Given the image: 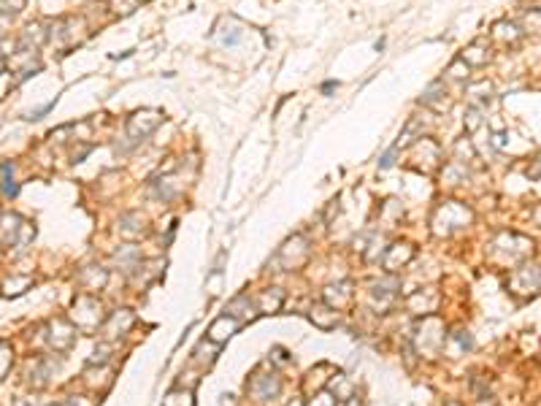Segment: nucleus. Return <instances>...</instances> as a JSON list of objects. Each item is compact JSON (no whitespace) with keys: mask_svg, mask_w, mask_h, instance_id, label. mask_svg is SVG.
<instances>
[{"mask_svg":"<svg viewBox=\"0 0 541 406\" xmlns=\"http://www.w3.org/2000/svg\"><path fill=\"white\" fill-rule=\"evenodd\" d=\"M431 222H433V233L450 236V233L466 228V225L471 222V212H469L463 203H457V201H444L436 212H433V220H431Z\"/></svg>","mask_w":541,"mask_h":406,"instance_id":"f257e3e1","label":"nucleus"},{"mask_svg":"<svg viewBox=\"0 0 541 406\" xmlns=\"http://www.w3.org/2000/svg\"><path fill=\"white\" fill-rule=\"evenodd\" d=\"M103 319V306L92 293H84V296H79L73 300V325H76V331H84V334L101 331Z\"/></svg>","mask_w":541,"mask_h":406,"instance_id":"f03ea898","label":"nucleus"},{"mask_svg":"<svg viewBox=\"0 0 541 406\" xmlns=\"http://www.w3.org/2000/svg\"><path fill=\"white\" fill-rule=\"evenodd\" d=\"M414 341H417V353L433 357L438 350H444V341H447V334H444V325L438 322L433 315L422 319L414 331Z\"/></svg>","mask_w":541,"mask_h":406,"instance_id":"7ed1b4c3","label":"nucleus"},{"mask_svg":"<svg viewBox=\"0 0 541 406\" xmlns=\"http://www.w3.org/2000/svg\"><path fill=\"white\" fill-rule=\"evenodd\" d=\"M246 390H249V395H252L255 401L265 404V401H271V398H276V395H279V390H281L279 374H276V371L257 369L255 374H252V379L246 382Z\"/></svg>","mask_w":541,"mask_h":406,"instance_id":"20e7f679","label":"nucleus"},{"mask_svg":"<svg viewBox=\"0 0 541 406\" xmlns=\"http://www.w3.org/2000/svg\"><path fill=\"white\" fill-rule=\"evenodd\" d=\"M160 125H163V111H158V108H141V111H136L127 120V136L133 141H144L146 136H152L158 130Z\"/></svg>","mask_w":541,"mask_h":406,"instance_id":"39448f33","label":"nucleus"},{"mask_svg":"<svg viewBox=\"0 0 541 406\" xmlns=\"http://www.w3.org/2000/svg\"><path fill=\"white\" fill-rule=\"evenodd\" d=\"M309 241L303 239V236H293V239H287L284 244L279 247L276 252V260L284 265V271H298L300 265L309 260Z\"/></svg>","mask_w":541,"mask_h":406,"instance_id":"423d86ee","label":"nucleus"},{"mask_svg":"<svg viewBox=\"0 0 541 406\" xmlns=\"http://www.w3.org/2000/svg\"><path fill=\"white\" fill-rule=\"evenodd\" d=\"M133 325H136V315H133L130 309H117V312H111V315L103 319L101 334H103L106 341H111V338H120V336H125L130 328H133Z\"/></svg>","mask_w":541,"mask_h":406,"instance_id":"0eeeda50","label":"nucleus"},{"mask_svg":"<svg viewBox=\"0 0 541 406\" xmlns=\"http://www.w3.org/2000/svg\"><path fill=\"white\" fill-rule=\"evenodd\" d=\"M73 341H76V325H70L63 317L49 322V344L54 347V353H68Z\"/></svg>","mask_w":541,"mask_h":406,"instance_id":"6e6552de","label":"nucleus"},{"mask_svg":"<svg viewBox=\"0 0 541 406\" xmlns=\"http://www.w3.org/2000/svg\"><path fill=\"white\" fill-rule=\"evenodd\" d=\"M117 233H120L122 239H127V241H139V239H144V236L149 233V225H146V220H144L139 212H127L120 217Z\"/></svg>","mask_w":541,"mask_h":406,"instance_id":"1a4fd4ad","label":"nucleus"},{"mask_svg":"<svg viewBox=\"0 0 541 406\" xmlns=\"http://www.w3.org/2000/svg\"><path fill=\"white\" fill-rule=\"evenodd\" d=\"M398 287H401V282H398V277H395V274H387L384 279L374 282V287H371V300H374V306L387 309V306L393 303V298H395Z\"/></svg>","mask_w":541,"mask_h":406,"instance_id":"9d476101","label":"nucleus"},{"mask_svg":"<svg viewBox=\"0 0 541 406\" xmlns=\"http://www.w3.org/2000/svg\"><path fill=\"white\" fill-rule=\"evenodd\" d=\"M225 315H230V317L236 319L238 325H244V322H252V319L257 317V306H255V298H252V296H246V293L236 296V298L227 303Z\"/></svg>","mask_w":541,"mask_h":406,"instance_id":"9b49d317","label":"nucleus"},{"mask_svg":"<svg viewBox=\"0 0 541 406\" xmlns=\"http://www.w3.org/2000/svg\"><path fill=\"white\" fill-rule=\"evenodd\" d=\"M412 258H414V247L406 244V241H398V244H390V247H387L382 263H384V268H387V274H395V271L403 268Z\"/></svg>","mask_w":541,"mask_h":406,"instance_id":"f8f14e48","label":"nucleus"},{"mask_svg":"<svg viewBox=\"0 0 541 406\" xmlns=\"http://www.w3.org/2000/svg\"><path fill=\"white\" fill-rule=\"evenodd\" d=\"M238 328H241V325H238L236 319L230 317V315H222V317H217L209 325V331H206V338L222 347V344H227V341L233 338V334H238Z\"/></svg>","mask_w":541,"mask_h":406,"instance_id":"ddd939ff","label":"nucleus"},{"mask_svg":"<svg viewBox=\"0 0 541 406\" xmlns=\"http://www.w3.org/2000/svg\"><path fill=\"white\" fill-rule=\"evenodd\" d=\"M309 319L319 331H333L338 325V309H333L331 303H325V300H317L314 306L309 309Z\"/></svg>","mask_w":541,"mask_h":406,"instance_id":"4468645a","label":"nucleus"},{"mask_svg":"<svg viewBox=\"0 0 541 406\" xmlns=\"http://www.w3.org/2000/svg\"><path fill=\"white\" fill-rule=\"evenodd\" d=\"M22 228H25V220L19 214H3L0 217V244L3 247H17Z\"/></svg>","mask_w":541,"mask_h":406,"instance_id":"2eb2a0df","label":"nucleus"},{"mask_svg":"<svg viewBox=\"0 0 541 406\" xmlns=\"http://www.w3.org/2000/svg\"><path fill=\"white\" fill-rule=\"evenodd\" d=\"M106 282H108V271H106L103 265H87V268H82V274H79V284H82L87 293L103 290Z\"/></svg>","mask_w":541,"mask_h":406,"instance_id":"dca6fc26","label":"nucleus"},{"mask_svg":"<svg viewBox=\"0 0 541 406\" xmlns=\"http://www.w3.org/2000/svg\"><path fill=\"white\" fill-rule=\"evenodd\" d=\"M284 303V293L279 287H268L262 290L260 296L255 298V306H257V315H276Z\"/></svg>","mask_w":541,"mask_h":406,"instance_id":"f3484780","label":"nucleus"},{"mask_svg":"<svg viewBox=\"0 0 541 406\" xmlns=\"http://www.w3.org/2000/svg\"><path fill=\"white\" fill-rule=\"evenodd\" d=\"M114 263L120 265L122 271L127 274H133L141 263H144V258H141V249L136 244H122V247L114 252Z\"/></svg>","mask_w":541,"mask_h":406,"instance_id":"a211bd4d","label":"nucleus"},{"mask_svg":"<svg viewBox=\"0 0 541 406\" xmlns=\"http://www.w3.org/2000/svg\"><path fill=\"white\" fill-rule=\"evenodd\" d=\"M325 303H331L333 309H344V306H350L352 303V284L350 282H341V284H331V287H325Z\"/></svg>","mask_w":541,"mask_h":406,"instance_id":"6ab92c4d","label":"nucleus"},{"mask_svg":"<svg viewBox=\"0 0 541 406\" xmlns=\"http://www.w3.org/2000/svg\"><path fill=\"white\" fill-rule=\"evenodd\" d=\"M409 309H412L414 315L428 317V315L436 309V296L428 293V290H419V293H414V296H409Z\"/></svg>","mask_w":541,"mask_h":406,"instance_id":"aec40b11","label":"nucleus"},{"mask_svg":"<svg viewBox=\"0 0 541 406\" xmlns=\"http://www.w3.org/2000/svg\"><path fill=\"white\" fill-rule=\"evenodd\" d=\"M219 344H214L209 338H203L198 347H195V353H192V363H198V366H211L214 360H217V355H219Z\"/></svg>","mask_w":541,"mask_h":406,"instance_id":"412c9836","label":"nucleus"},{"mask_svg":"<svg viewBox=\"0 0 541 406\" xmlns=\"http://www.w3.org/2000/svg\"><path fill=\"white\" fill-rule=\"evenodd\" d=\"M152 187L158 190V198L160 201H165V203L174 201L176 195L182 193V187H179V182H176L174 177H163L160 182H152Z\"/></svg>","mask_w":541,"mask_h":406,"instance_id":"4be33fe9","label":"nucleus"},{"mask_svg":"<svg viewBox=\"0 0 541 406\" xmlns=\"http://www.w3.org/2000/svg\"><path fill=\"white\" fill-rule=\"evenodd\" d=\"M30 284H33L30 277H14V279H6L0 284V290H3L6 298H14V296H22L25 290H30Z\"/></svg>","mask_w":541,"mask_h":406,"instance_id":"5701e85b","label":"nucleus"},{"mask_svg":"<svg viewBox=\"0 0 541 406\" xmlns=\"http://www.w3.org/2000/svg\"><path fill=\"white\" fill-rule=\"evenodd\" d=\"M331 388L333 390L338 388V393H336V398H338V401H350V398H355V385H352L344 374H336V376H333Z\"/></svg>","mask_w":541,"mask_h":406,"instance_id":"b1692460","label":"nucleus"},{"mask_svg":"<svg viewBox=\"0 0 541 406\" xmlns=\"http://www.w3.org/2000/svg\"><path fill=\"white\" fill-rule=\"evenodd\" d=\"M163 406H195L192 390H171V393L163 398Z\"/></svg>","mask_w":541,"mask_h":406,"instance_id":"393cba45","label":"nucleus"},{"mask_svg":"<svg viewBox=\"0 0 541 406\" xmlns=\"http://www.w3.org/2000/svg\"><path fill=\"white\" fill-rule=\"evenodd\" d=\"M241 27L236 25V22H230V27H225V30H219L217 33V38H219V44H225V46H236L238 41H241Z\"/></svg>","mask_w":541,"mask_h":406,"instance_id":"a878e982","label":"nucleus"},{"mask_svg":"<svg viewBox=\"0 0 541 406\" xmlns=\"http://www.w3.org/2000/svg\"><path fill=\"white\" fill-rule=\"evenodd\" d=\"M460 57L466 60V65H469V63H473V65H485V63H488V57H490V54L482 52V46H479V44H471V46H469L466 52L460 54Z\"/></svg>","mask_w":541,"mask_h":406,"instance_id":"bb28decb","label":"nucleus"},{"mask_svg":"<svg viewBox=\"0 0 541 406\" xmlns=\"http://www.w3.org/2000/svg\"><path fill=\"white\" fill-rule=\"evenodd\" d=\"M11 363H14V355H11V347L0 341V382H3V376L8 374V369H11Z\"/></svg>","mask_w":541,"mask_h":406,"instance_id":"cd10ccee","label":"nucleus"},{"mask_svg":"<svg viewBox=\"0 0 541 406\" xmlns=\"http://www.w3.org/2000/svg\"><path fill=\"white\" fill-rule=\"evenodd\" d=\"M111 6H114V11L120 17H127V14H133L139 8V0H111Z\"/></svg>","mask_w":541,"mask_h":406,"instance_id":"c85d7f7f","label":"nucleus"},{"mask_svg":"<svg viewBox=\"0 0 541 406\" xmlns=\"http://www.w3.org/2000/svg\"><path fill=\"white\" fill-rule=\"evenodd\" d=\"M447 73H450L452 79H466V76H469V65H466V60H463V57H457L452 65H450V71Z\"/></svg>","mask_w":541,"mask_h":406,"instance_id":"c756f323","label":"nucleus"},{"mask_svg":"<svg viewBox=\"0 0 541 406\" xmlns=\"http://www.w3.org/2000/svg\"><path fill=\"white\" fill-rule=\"evenodd\" d=\"M106 357H108V344H106V341H103V344H101V347H98V350L92 353V357H89V363H92V366H95V363H101V366H103V363H106Z\"/></svg>","mask_w":541,"mask_h":406,"instance_id":"7c9ffc66","label":"nucleus"},{"mask_svg":"<svg viewBox=\"0 0 541 406\" xmlns=\"http://www.w3.org/2000/svg\"><path fill=\"white\" fill-rule=\"evenodd\" d=\"M395 152H398V146H390V149L382 155V160H379V168H390V165H393V158H395Z\"/></svg>","mask_w":541,"mask_h":406,"instance_id":"2f4dec72","label":"nucleus"},{"mask_svg":"<svg viewBox=\"0 0 541 406\" xmlns=\"http://www.w3.org/2000/svg\"><path fill=\"white\" fill-rule=\"evenodd\" d=\"M312 406H336V398L325 395V393H319V395H314V404Z\"/></svg>","mask_w":541,"mask_h":406,"instance_id":"473e14b6","label":"nucleus"},{"mask_svg":"<svg viewBox=\"0 0 541 406\" xmlns=\"http://www.w3.org/2000/svg\"><path fill=\"white\" fill-rule=\"evenodd\" d=\"M65 406H92L89 401H84V395H70Z\"/></svg>","mask_w":541,"mask_h":406,"instance_id":"72a5a7b5","label":"nucleus"},{"mask_svg":"<svg viewBox=\"0 0 541 406\" xmlns=\"http://www.w3.org/2000/svg\"><path fill=\"white\" fill-rule=\"evenodd\" d=\"M336 406H360V401H357V398H350V401H338Z\"/></svg>","mask_w":541,"mask_h":406,"instance_id":"f704fd0d","label":"nucleus"},{"mask_svg":"<svg viewBox=\"0 0 541 406\" xmlns=\"http://www.w3.org/2000/svg\"><path fill=\"white\" fill-rule=\"evenodd\" d=\"M290 406H306V404H303V401H293Z\"/></svg>","mask_w":541,"mask_h":406,"instance_id":"c9c22d12","label":"nucleus"},{"mask_svg":"<svg viewBox=\"0 0 541 406\" xmlns=\"http://www.w3.org/2000/svg\"><path fill=\"white\" fill-rule=\"evenodd\" d=\"M536 217H539V220H541V212H536Z\"/></svg>","mask_w":541,"mask_h":406,"instance_id":"e433bc0d","label":"nucleus"},{"mask_svg":"<svg viewBox=\"0 0 541 406\" xmlns=\"http://www.w3.org/2000/svg\"><path fill=\"white\" fill-rule=\"evenodd\" d=\"M447 406H457V404H447Z\"/></svg>","mask_w":541,"mask_h":406,"instance_id":"4c0bfd02","label":"nucleus"},{"mask_svg":"<svg viewBox=\"0 0 541 406\" xmlns=\"http://www.w3.org/2000/svg\"><path fill=\"white\" fill-rule=\"evenodd\" d=\"M52 406H54V404H52Z\"/></svg>","mask_w":541,"mask_h":406,"instance_id":"58836bf2","label":"nucleus"}]
</instances>
